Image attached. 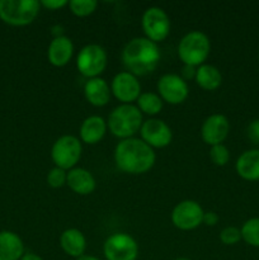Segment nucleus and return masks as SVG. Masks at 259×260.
<instances>
[{
	"label": "nucleus",
	"mask_w": 259,
	"mask_h": 260,
	"mask_svg": "<svg viewBox=\"0 0 259 260\" xmlns=\"http://www.w3.org/2000/svg\"><path fill=\"white\" fill-rule=\"evenodd\" d=\"M155 160L154 149L136 137L122 140L114 149L117 168L127 174H145L154 167Z\"/></svg>",
	"instance_id": "f257e3e1"
},
{
	"label": "nucleus",
	"mask_w": 259,
	"mask_h": 260,
	"mask_svg": "<svg viewBox=\"0 0 259 260\" xmlns=\"http://www.w3.org/2000/svg\"><path fill=\"white\" fill-rule=\"evenodd\" d=\"M161 58L157 43L146 37H136L127 42L122 51V61L127 71L136 76L152 73Z\"/></svg>",
	"instance_id": "f03ea898"
},
{
	"label": "nucleus",
	"mask_w": 259,
	"mask_h": 260,
	"mask_svg": "<svg viewBox=\"0 0 259 260\" xmlns=\"http://www.w3.org/2000/svg\"><path fill=\"white\" fill-rule=\"evenodd\" d=\"M142 123V113L134 104H119L109 113L107 126L113 136L126 140L140 132Z\"/></svg>",
	"instance_id": "7ed1b4c3"
},
{
	"label": "nucleus",
	"mask_w": 259,
	"mask_h": 260,
	"mask_svg": "<svg viewBox=\"0 0 259 260\" xmlns=\"http://www.w3.org/2000/svg\"><path fill=\"white\" fill-rule=\"evenodd\" d=\"M211 52V41L206 33L201 30H190L180 40L178 45V55L184 65L201 66L207 60Z\"/></svg>",
	"instance_id": "20e7f679"
},
{
	"label": "nucleus",
	"mask_w": 259,
	"mask_h": 260,
	"mask_svg": "<svg viewBox=\"0 0 259 260\" xmlns=\"http://www.w3.org/2000/svg\"><path fill=\"white\" fill-rule=\"evenodd\" d=\"M40 9L37 0H0V19L9 25L23 27L38 17Z\"/></svg>",
	"instance_id": "39448f33"
},
{
	"label": "nucleus",
	"mask_w": 259,
	"mask_h": 260,
	"mask_svg": "<svg viewBox=\"0 0 259 260\" xmlns=\"http://www.w3.org/2000/svg\"><path fill=\"white\" fill-rule=\"evenodd\" d=\"M81 152L83 146L80 140L73 135H63L53 142L51 147V159L55 162V167L69 172L79 162Z\"/></svg>",
	"instance_id": "423d86ee"
},
{
	"label": "nucleus",
	"mask_w": 259,
	"mask_h": 260,
	"mask_svg": "<svg viewBox=\"0 0 259 260\" xmlns=\"http://www.w3.org/2000/svg\"><path fill=\"white\" fill-rule=\"evenodd\" d=\"M108 56L106 50L96 43L84 46L76 57V66L81 75L88 79L98 78L107 68Z\"/></svg>",
	"instance_id": "0eeeda50"
},
{
	"label": "nucleus",
	"mask_w": 259,
	"mask_h": 260,
	"mask_svg": "<svg viewBox=\"0 0 259 260\" xmlns=\"http://www.w3.org/2000/svg\"><path fill=\"white\" fill-rule=\"evenodd\" d=\"M141 24L146 38L155 43L164 41L170 33V18L160 7L147 8L142 14Z\"/></svg>",
	"instance_id": "6e6552de"
},
{
	"label": "nucleus",
	"mask_w": 259,
	"mask_h": 260,
	"mask_svg": "<svg viewBox=\"0 0 259 260\" xmlns=\"http://www.w3.org/2000/svg\"><path fill=\"white\" fill-rule=\"evenodd\" d=\"M106 260H136L139 244L126 233H116L109 236L103 245Z\"/></svg>",
	"instance_id": "1a4fd4ad"
},
{
	"label": "nucleus",
	"mask_w": 259,
	"mask_h": 260,
	"mask_svg": "<svg viewBox=\"0 0 259 260\" xmlns=\"http://www.w3.org/2000/svg\"><path fill=\"white\" fill-rule=\"evenodd\" d=\"M203 215L205 211L200 203L192 200H185L173 208L172 222L179 230H195L203 222Z\"/></svg>",
	"instance_id": "9d476101"
},
{
	"label": "nucleus",
	"mask_w": 259,
	"mask_h": 260,
	"mask_svg": "<svg viewBox=\"0 0 259 260\" xmlns=\"http://www.w3.org/2000/svg\"><path fill=\"white\" fill-rule=\"evenodd\" d=\"M157 94L163 102L177 106L188 98V83L178 74H164L157 80Z\"/></svg>",
	"instance_id": "9b49d317"
},
{
	"label": "nucleus",
	"mask_w": 259,
	"mask_h": 260,
	"mask_svg": "<svg viewBox=\"0 0 259 260\" xmlns=\"http://www.w3.org/2000/svg\"><path fill=\"white\" fill-rule=\"evenodd\" d=\"M141 140L152 149H164L170 145L173 132L167 122L159 118H149L144 121L140 128Z\"/></svg>",
	"instance_id": "f8f14e48"
},
{
	"label": "nucleus",
	"mask_w": 259,
	"mask_h": 260,
	"mask_svg": "<svg viewBox=\"0 0 259 260\" xmlns=\"http://www.w3.org/2000/svg\"><path fill=\"white\" fill-rule=\"evenodd\" d=\"M111 91L121 104H132L141 94V84L136 75L128 71H121L114 75L111 83Z\"/></svg>",
	"instance_id": "ddd939ff"
},
{
	"label": "nucleus",
	"mask_w": 259,
	"mask_h": 260,
	"mask_svg": "<svg viewBox=\"0 0 259 260\" xmlns=\"http://www.w3.org/2000/svg\"><path fill=\"white\" fill-rule=\"evenodd\" d=\"M229 132H230V122L228 117L221 113L208 116L201 127V137L203 142L210 146L222 144Z\"/></svg>",
	"instance_id": "4468645a"
},
{
	"label": "nucleus",
	"mask_w": 259,
	"mask_h": 260,
	"mask_svg": "<svg viewBox=\"0 0 259 260\" xmlns=\"http://www.w3.org/2000/svg\"><path fill=\"white\" fill-rule=\"evenodd\" d=\"M74 55V43L66 36L53 37L47 48V57L51 65L62 68L70 62Z\"/></svg>",
	"instance_id": "2eb2a0df"
},
{
	"label": "nucleus",
	"mask_w": 259,
	"mask_h": 260,
	"mask_svg": "<svg viewBox=\"0 0 259 260\" xmlns=\"http://www.w3.org/2000/svg\"><path fill=\"white\" fill-rule=\"evenodd\" d=\"M66 185L76 194L88 196L94 192L96 182L94 175L85 168H73L68 172Z\"/></svg>",
	"instance_id": "dca6fc26"
},
{
	"label": "nucleus",
	"mask_w": 259,
	"mask_h": 260,
	"mask_svg": "<svg viewBox=\"0 0 259 260\" xmlns=\"http://www.w3.org/2000/svg\"><path fill=\"white\" fill-rule=\"evenodd\" d=\"M108 126L107 121L101 116H89L81 122L79 135L80 141L88 145H95L106 135Z\"/></svg>",
	"instance_id": "f3484780"
},
{
	"label": "nucleus",
	"mask_w": 259,
	"mask_h": 260,
	"mask_svg": "<svg viewBox=\"0 0 259 260\" xmlns=\"http://www.w3.org/2000/svg\"><path fill=\"white\" fill-rule=\"evenodd\" d=\"M239 177L248 182L259 180V149H251L244 151L238 157L235 164Z\"/></svg>",
	"instance_id": "a211bd4d"
},
{
	"label": "nucleus",
	"mask_w": 259,
	"mask_h": 260,
	"mask_svg": "<svg viewBox=\"0 0 259 260\" xmlns=\"http://www.w3.org/2000/svg\"><path fill=\"white\" fill-rule=\"evenodd\" d=\"M111 86L103 78L88 79L84 85L85 99L94 107H104L111 99Z\"/></svg>",
	"instance_id": "6ab92c4d"
},
{
	"label": "nucleus",
	"mask_w": 259,
	"mask_h": 260,
	"mask_svg": "<svg viewBox=\"0 0 259 260\" xmlns=\"http://www.w3.org/2000/svg\"><path fill=\"white\" fill-rule=\"evenodd\" d=\"M60 246L63 253L78 259L85 255L86 239L78 229H66L60 235Z\"/></svg>",
	"instance_id": "aec40b11"
},
{
	"label": "nucleus",
	"mask_w": 259,
	"mask_h": 260,
	"mask_svg": "<svg viewBox=\"0 0 259 260\" xmlns=\"http://www.w3.org/2000/svg\"><path fill=\"white\" fill-rule=\"evenodd\" d=\"M24 255V245L13 231H0V260H20Z\"/></svg>",
	"instance_id": "412c9836"
},
{
	"label": "nucleus",
	"mask_w": 259,
	"mask_h": 260,
	"mask_svg": "<svg viewBox=\"0 0 259 260\" xmlns=\"http://www.w3.org/2000/svg\"><path fill=\"white\" fill-rule=\"evenodd\" d=\"M195 80L198 86L208 91H213L218 89L222 84V75L221 71L216 66L210 63H203L198 66L196 70Z\"/></svg>",
	"instance_id": "4be33fe9"
},
{
	"label": "nucleus",
	"mask_w": 259,
	"mask_h": 260,
	"mask_svg": "<svg viewBox=\"0 0 259 260\" xmlns=\"http://www.w3.org/2000/svg\"><path fill=\"white\" fill-rule=\"evenodd\" d=\"M136 103L140 112L147 114V116L159 114L163 109V106H164V102L160 98L159 94L152 93V91H145V93L140 94Z\"/></svg>",
	"instance_id": "5701e85b"
},
{
	"label": "nucleus",
	"mask_w": 259,
	"mask_h": 260,
	"mask_svg": "<svg viewBox=\"0 0 259 260\" xmlns=\"http://www.w3.org/2000/svg\"><path fill=\"white\" fill-rule=\"evenodd\" d=\"M241 240L245 241L248 245L259 248V217L249 218L243 223L240 229Z\"/></svg>",
	"instance_id": "b1692460"
},
{
	"label": "nucleus",
	"mask_w": 259,
	"mask_h": 260,
	"mask_svg": "<svg viewBox=\"0 0 259 260\" xmlns=\"http://www.w3.org/2000/svg\"><path fill=\"white\" fill-rule=\"evenodd\" d=\"M98 3L95 0H71L69 2V8L71 13L76 17H88L95 12Z\"/></svg>",
	"instance_id": "393cba45"
},
{
	"label": "nucleus",
	"mask_w": 259,
	"mask_h": 260,
	"mask_svg": "<svg viewBox=\"0 0 259 260\" xmlns=\"http://www.w3.org/2000/svg\"><path fill=\"white\" fill-rule=\"evenodd\" d=\"M210 159L217 167H225L230 160V151L223 144L213 145L210 149Z\"/></svg>",
	"instance_id": "a878e982"
},
{
	"label": "nucleus",
	"mask_w": 259,
	"mask_h": 260,
	"mask_svg": "<svg viewBox=\"0 0 259 260\" xmlns=\"http://www.w3.org/2000/svg\"><path fill=\"white\" fill-rule=\"evenodd\" d=\"M66 180H68V172L61 168H52V169L48 172L47 174V184L50 185L51 188H57L63 187L66 184Z\"/></svg>",
	"instance_id": "bb28decb"
},
{
	"label": "nucleus",
	"mask_w": 259,
	"mask_h": 260,
	"mask_svg": "<svg viewBox=\"0 0 259 260\" xmlns=\"http://www.w3.org/2000/svg\"><path fill=\"white\" fill-rule=\"evenodd\" d=\"M220 240L225 245H235L239 241H241L240 229L235 228V226H228V228L221 231Z\"/></svg>",
	"instance_id": "cd10ccee"
},
{
	"label": "nucleus",
	"mask_w": 259,
	"mask_h": 260,
	"mask_svg": "<svg viewBox=\"0 0 259 260\" xmlns=\"http://www.w3.org/2000/svg\"><path fill=\"white\" fill-rule=\"evenodd\" d=\"M246 136L254 145H259V119H254L248 124Z\"/></svg>",
	"instance_id": "c85d7f7f"
},
{
	"label": "nucleus",
	"mask_w": 259,
	"mask_h": 260,
	"mask_svg": "<svg viewBox=\"0 0 259 260\" xmlns=\"http://www.w3.org/2000/svg\"><path fill=\"white\" fill-rule=\"evenodd\" d=\"M40 3L42 7L47 8V9L50 10H57L66 7V5H69L68 0H42V2Z\"/></svg>",
	"instance_id": "c756f323"
},
{
	"label": "nucleus",
	"mask_w": 259,
	"mask_h": 260,
	"mask_svg": "<svg viewBox=\"0 0 259 260\" xmlns=\"http://www.w3.org/2000/svg\"><path fill=\"white\" fill-rule=\"evenodd\" d=\"M218 221H220V217H218L217 213L213 212V211H208V212H205V215H203L202 223L207 226H215L217 225Z\"/></svg>",
	"instance_id": "7c9ffc66"
},
{
	"label": "nucleus",
	"mask_w": 259,
	"mask_h": 260,
	"mask_svg": "<svg viewBox=\"0 0 259 260\" xmlns=\"http://www.w3.org/2000/svg\"><path fill=\"white\" fill-rule=\"evenodd\" d=\"M196 70H197V68H195V66H189V65H184V69H183V73H182V78L184 79L185 81L189 80V79L195 78L196 76Z\"/></svg>",
	"instance_id": "2f4dec72"
},
{
	"label": "nucleus",
	"mask_w": 259,
	"mask_h": 260,
	"mask_svg": "<svg viewBox=\"0 0 259 260\" xmlns=\"http://www.w3.org/2000/svg\"><path fill=\"white\" fill-rule=\"evenodd\" d=\"M20 260H43V258H41L40 255L35 253H25Z\"/></svg>",
	"instance_id": "473e14b6"
},
{
	"label": "nucleus",
	"mask_w": 259,
	"mask_h": 260,
	"mask_svg": "<svg viewBox=\"0 0 259 260\" xmlns=\"http://www.w3.org/2000/svg\"><path fill=\"white\" fill-rule=\"evenodd\" d=\"M76 260H102V259L96 258V256H93V255H83V256H80V258H78Z\"/></svg>",
	"instance_id": "72a5a7b5"
},
{
	"label": "nucleus",
	"mask_w": 259,
	"mask_h": 260,
	"mask_svg": "<svg viewBox=\"0 0 259 260\" xmlns=\"http://www.w3.org/2000/svg\"><path fill=\"white\" fill-rule=\"evenodd\" d=\"M175 260H190V259H187V258H178V259H175Z\"/></svg>",
	"instance_id": "f704fd0d"
},
{
	"label": "nucleus",
	"mask_w": 259,
	"mask_h": 260,
	"mask_svg": "<svg viewBox=\"0 0 259 260\" xmlns=\"http://www.w3.org/2000/svg\"><path fill=\"white\" fill-rule=\"evenodd\" d=\"M258 60H259V53H258Z\"/></svg>",
	"instance_id": "c9c22d12"
}]
</instances>
